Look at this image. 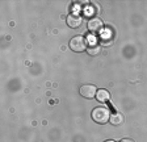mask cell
I'll return each instance as SVG.
<instances>
[{"label":"cell","mask_w":147,"mask_h":142,"mask_svg":"<svg viewBox=\"0 0 147 142\" xmlns=\"http://www.w3.org/2000/svg\"><path fill=\"white\" fill-rule=\"evenodd\" d=\"M87 53H88L89 55H97L101 53V46L98 45H91V46L87 47Z\"/></svg>","instance_id":"cell-8"},{"label":"cell","mask_w":147,"mask_h":142,"mask_svg":"<svg viewBox=\"0 0 147 142\" xmlns=\"http://www.w3.org/2000/svg\"><path fill=\"white\" fill-rule=\"evenodd\" d=\"M70 47L76 53L84 51V50H87V47H88L87 38H84L83 36H75V37H72L70 41Z\"/></svg>","instance_id":"cell-2"},{"label":"cell","mask_w":147,"mask_h":142,"mask_svg":"<svg viewBox=\"0 0 147 142\" xmlns=\"http://www.w3.org/2000/svg\"><path fill=\"white\" fill-rule=\"evenodd\" d=\"M92 118L97 124H107L110 118V112L107 107H97L92 111Z\"/></svg>","instance_id":"cell-1"},{"label":"cell","mask_w":147,"mask_h":142,"mask_svg":"<svg viewBox=\"0 0 147 142\" xmlns=\"http://www.w3.org/2000/svg\"><path fill=\"white\" fill-rule=\"evenodd\" d=\"M80 24H82V17L79 15H68L67 16V25L70 28H79Z\"/></svg>","instance_id":"cell-5"},{"label":"cell","mask_w":147,"mask_h":142,"mask_svg":"<svg viewBox=\"0 0 147 142\" xmlns=\"http://www.w3.org/2000/svg\"><path fill=\"white\" fill-rule=\"evenodd\" d=\"M109 121L113 124V125H119V124L123 122V116L121 113H118V112H116V113H113L110 116Z\"/></svg>","instance_id":"cell-7"},{"label":"cell","mask_w":147,"mask_h":142,"mask_svg":"<svg viewBox=\"0 0 147 142\" xmlns=\"http://www.w3.org/2000/svg\"><path fill=\"white\" fill-rule=\"evenodd\" d=\"M105 142H114V141H112V139H108V141H105Z\"/></svg>","instance_id":"cell-10"},{"label":"cell","mask_w":147,"mask_h":142,"mask_svg":"<svg viewBox=\"0 0 147 142\" xmlns=\"http://www.w3.org/2000/svg\"><path fill=\"white\" fill-rule=\"evenodd\" d=\"M96 99H97V101H100V103H108L110 99L109 91L105 90V88L97 90V92H96Z\"/></svg>","instance_id":"cell-6"},{"label":"cell","mask_w":147,"mask_h":142,"mask_svg":"<svg viewBox=\"0 0 147 142\" xmlns=\"http://www.w3.org/2000/svg\"><path fill=\"white\" fill-rule=\"evenodd\" d=\"M119 142H134L133 139H130V138H123V139H121Z\"/></svg>","instance_id":"cell-9"},{"label":"cell","mask_w":147,"mask_h":142,"mask_svg":"<svg viewBox=\"0 0 147 142\" xmlns=\"http://www.w3.org/2000/svg\"><path fill=\"white\" fill-rule=\"evenodd\" d=\"M102 28H104V24L98 17H92L88 21V29L92 33H98V32L102 30Z\"/></svg>","instance_id":"cell-4"},{"label":"cell","mask_w":147,"mask_h":142,"mask_svg":"<svg viewBox=\"0 0 147 142\" xmlns=\"http://www.w3.org/2000/svg\"><path fill=\"white\" fill-rule=\"evenodd\" d=\"M97 88L95 86H92V84H84V86L80 87V95L83 97H87V99H92V97H95L96 96V92H97Z\"/></svg>","instance_id":"cell-3"}]
</instances>
